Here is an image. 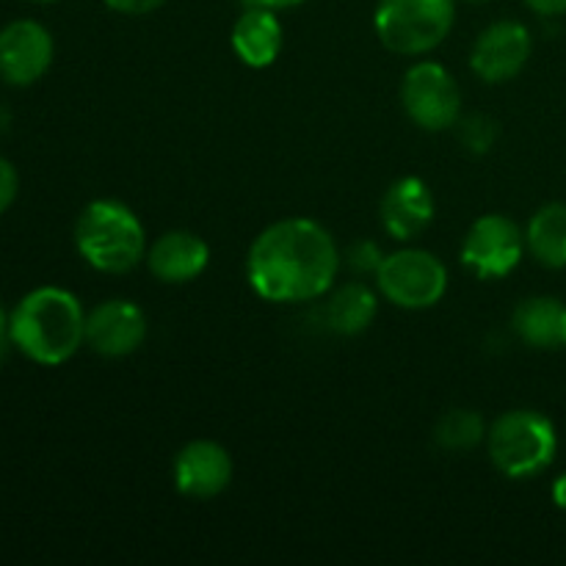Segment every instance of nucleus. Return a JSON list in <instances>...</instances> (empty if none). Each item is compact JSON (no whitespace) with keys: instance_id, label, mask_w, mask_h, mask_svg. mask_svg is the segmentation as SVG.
I'll return each instance as SVG.
<instances>
[{"instance_id":"nucleus-1","label":"nucleus","mask_w":566,"mask_h":566,"mask_svg":"<svg viewBox=\"0 0 566 566\" xmlns=\"http://www.w3.org/2000/svg\"><path fill=\"white\" fill-rule=\"evenodd\" d=\"M340 260L335 238L318 221L282 219L254 238L247 276L265 302H315L332 291Z\"/></svg>"},{"instance_id":"nucleus-2","label":"nucleus","mask_w":566,"mask_h":566,"mask_svg":"<svg viewBox=\"0 0 566 566\" xmlns=\"http://www.w3.org/2000/svg\"><path fill=\"white\" fill-rule=\"evenodd\" d=\"M11 343L39 365H64L86 343V313L64 287H36L11 313Z\"/></svg>"},{"instance_id":"nucleus-3","label":"nucleus","mask_w":566,"mask_h":566,"mask_svg":"<svg viewBox=\"0 0 566 566\" xmlns=\"http://www.w3.org/2000/svg\"><path fill=\"white\" fill-rule=\"evenodd\" d=\"M75 247L92 269L103 274H127L147 260V232L127 205L97 199L77 216Z\"/></svg>"},{"instance_id":"nucleus-4","label":"nucleus","mask_w":566,"mask_h":566,"mask_svg":"<svg viewBox=\"0 0 566 566\" xmlns=\"http://www.w3.org/2000/svg\"><path fill=\"white\" fill-rule=\"evenodd\" d=\"M490 459L509 479H534L545 473L558 451L556 426L534 409L501 415L486 431Z\"/></svg>"},{"instance_id":"nucleus-5","label":"nucleus","mask_w":566,"mask_h":566,"mask_svg":"<svg viewBox=\"0 0 566 566\" xmlns=\"http://www.w3.org/2000/svg\"><path fill=\"white\" fill-rule=\"evenodd\" d=\"M457 0H379L374 14L381 44L398 55H423L446 42Z\"/></svg>"},{"instance_id":"nucleus-6","label":"nucleus","mask_w":566,"mask_h":566,"mask_svg":"<svg viewBox=\"0 0 566 566\" xmlns=\"http://www.w3.org/2000/svg\"><path fill=\"white\" fill-rule=\"evenodd\" d=\"M376 287L396 307L429 310L446 296L448 271L440 258L426 249H398L381 260Z\"/></svg>"},{"instance_id":"nucleus-7","label":"nucleus","mask_w":566,"mask_h":566,"mask_svg":"<svg viewBox=\"0 0 566 566\" xmlns=\"http://www.w3.org/2000/svg\"><path fill=\"white\" fill-rule=\"evenodd\" d=\"M401 103L409 119L423 130H448L462 116V88L442 64L418 61L403 75Z\"/></svg>"},{"instance_id":"nucleus-8","label":"nucleus","mask_w":566,"mask_h":566,"mask_svg":"<svg viewBox=\"0 0 566 566\" xmlns=\"http://www.w3.org/2000/svg\"><path fill=\"white\" fill-rule=\"evenodd\" d=\"M525 232L506 216H481L462 243V263L479 280H501L520 265L525 254Z\"/></svg>"},{"instance_id":"nucleus-9","label":"nucleus","mask_w":566,"mask_h":566,"mask_svg":"<svg viewBox=\"0 0 566 566\" xmlns=\"http://www.w3.org/2000/svg\"><path fill=\"white\" fill-rule=\"evenodd\" d=\"M531 59V33L523 22L501 20L479 33L470 66L486 83H506L523 72Z\"/></svg>"},{"instance_id":"nucleus-10","label":"nucleus","mask_w":566,"mask_h":566,"mask_svg":"<svg viewBox=\"0 0 566 566\" xmlns=\"http://www.w3.org/2000/svg\"><path fill=\"white\" fill-rule=\"evenodd\" d=\"M147 340V315L127 298H111L86 315V343L99 357H130Z\"/></svg>"},{"instance_id":"nucleus-11","label":"nucleus","mask_w":566,"mask_h":566,"mask_svg":"<svg viewBox=\"0 0 566 566\" xmlns=\"http://www.w3.org/2000/svg\"><path fill=\"white\" fill-rule=\"evenodd\" d=\"M53 36L33 20H17L0 31V77L11 86H31L53 64Z\"/></svg>"},{"instance_id":"nucleus-12","label":"nucleus","mask_w":566,"mask_h":566,"mask_svg":"<svg viewBox=\"0 0 566 566\" xmlns=\"http://www.w3.org/2000/svg\"><path fill=\"white\" fill-rule=\"evenodd\" d=\"M232 481V459L227 448L213 440H193L177 453L175 486L182 497L210 501L219 497Z\"/></svg>"},{"instance_id":"nucleus-13","label":"nucleus","mask_w":566,"mask_h":566,"mask_svg":"<svg viewBox=\"0 0 566 566\" xmlns=\"http://www.w3.org/2000/svg\"><path fill=\"white\" fill-rule=\"evenodd\" d=\"M434 221V193L420 177H401L381 199V227L396 241H412Z\"/></svg>"},{"instance_id":"nucleus-14","label":"nucleus","mask_w":566,"mask_h":566,"mask_svg":"<svg viewBox=\"0 0 566 566\" xmlns=\"http://www.w3.org/2000/svg\"><path fill=\"white\" fill-rule=\"evenodd\" d=\"M210 263L208 243L188 230L164 232L147 249V265L166 285H186L205 274Z\"/></svg>"},{"instance_id":"nucleus-15","label":"nucleus","mask_w":566,"mask_h":566,"mask_svg":"<svg viewBox=\"0 0 566 566\" xmlns=\"http://www.w3.org/2000/svg\"><path fill=\"white\" fill-rule=\"evenodd\" d=\"M230 42L243 64L252 66V70H265L280 59L285 33H282V22L274 14V9L254 3L252 9L238 17Z\"/></svg>"},{"instance_id":"nucleus-16","label":"nucleus","mask_w":566,"mask_h":566,"mask_svg":"<svg viewBox=\"0 0 566 566\" xmlns=\"http://www.w3.org/2000/svg\"><path fill=\"white\" fill-rule=\"evenodd\" d=\"M514 335L539 352L566 348V304L553 296L525 298L512 315Z\"/></svg>"},{"instance_id":"nucleus-17","label":"nucleus","mask_w":566,"mask_h":566,"mask_svg":"<svg viewBox=\"0 0 566 566\" xmlns=\"http://www.w3.org/2000/svg\"><path fill=\"white\" fill-rule=\"evenodd\" d=\"M379 298L363 282H348L337 287L324 307V324L337 335H359L376 318Z\"/></svg>"},{"instance_id":"nucleus-18","label":"nucleus","mask_w":566,"mask_h":566,"mask_svg":"<svg viewBox=\"0 0 566 566\" xmlns=\"http://www.w3.org/2000/svg\"><path fill=\"white\" fill-rule=\"evenodd\" d=\"M525 247L545 269H566V205L551 202L534 213L525 230Z\"/></svg>"},{"instance_id":"nucleus-19","label":"nucleus","mask_w":566,"mask_h":566,"mask_svg":"<svg viewBox=\"0 0 566 566\" xmlns=\"http://www.w3.org/2000/svg\"><path fill=\"white\" fill-rule=\"evenodd\" d=\"M486 423L479 412L473 409H451L440 418L434 429V440L437 446L446 448V451L453 453H464L473 451L475 446L486 440Z\"/></svg>"},{"instance_id":"nucleus-20","label":"nucleus","mask_w":566,"mask_h":566,"mask_svg":"<svg viewBox=\"0 0 566 566\" xmlns=\"http://www.w3.org/2000/svg\"><path fill=\"white\" fill-rule=\"evenodd\" d=\"M453 127H457L459 144H462V147L473 155L490 153L497 142V133H501L497 130V122L492 119V116H484V114L459 116V122Z\"/></svg>"},{"instance_id":"nucleus-21","label":"nucleus","mask_w":566,"mask_h":566,"mask_svg":"<svg viewBox=\"0 0 566 566\" xmlns=\"http://www.w3.org/2000/svg\"><path fill=\"white\" fill-rule=\"evenodd\" d=\"M381 260H385V254L379 252V247H376L374 241H357L348 249V265H352L357 274H370V271L376 274Z\"/></svg>"},{"instance_id":"nucleus-22","label":"nucleus","mask_w":566,"mask_h":566,"mask_svg":"<svg viewBox=\"0 0 566 566\" xmlns=\"http://www.w3.org/2000/svg\"><path fill=\"white\" fill-rule=\"evenodd\" d=\"M17 191H20V180H17L14 166L0 158V213H6L14 205Z\"/></svg>"},{"instance_id":"nucleus-23","label":"nucleus","mask_w":566,"mask_h":566,"mask_svg":"<svg viewBox=\"0 0 566 566\" xmlns=\"http://www.w3.org/2000/svg\"><path fill=\"white\" fill-rule=\"evenodd\" d=\"M166 0H105V6L119 14H130V17H142V14H153L155 9H160Z\"/></svg>"},{"instance_id":"nucleus-24","label":"nucleus","mask_w":566,"mask_h":566,"mask_svg":"<svg viewBox=\"0 0 566 566\" xmlns=\"http://www.w3.org/2000/svg\"><path fill=\"white\" fill-rule=\"evenodd\" d=\"M528 9H534L542 17H558L566 14V0H525Z\"/></svg>"},{"instance_id":"nucleus-25","label":"nucleus","mask_w":566,"mask_h":566,"mask_svg":"<svg viewBox=\"0 0 566 566\" xmlns=\"http://www.w3.org/2000/svg\"><path fill=\"white\" fill-rule=\"evenodd\" d=\"M9 346H14L11 343V315H6V310L0 307V359L9 354Z\"/></svg>"},{"instance_id":"nucleus-26","label":"nucleus","mask_w":566,"mask_h":566,"mask_svg":"<svg viewBox=\"0 0 566 566\" xmlns=\"http://www.w3.org/2000/svg\"><path fill=\"white\" fill-rule=\"evenodd\" d=\"M553 501H556L558 509H564L566 512V473L558 475L556 484H553Z\"/></svg>"},{"instance_id":"nucleus-27","label":"nucleus","mask_w":566,"mask_h":566,"mask_svg":"<svg viewBox=\"0 0 566 566\" xmlns=\"http://www.w3.org/2000/svg\"><path fill=\"white\" fill-rule=\"evenodd\" d=\"M258 6H265V9H293V6L304 3V0H254Z\"/></svg>"},{"instance_id":"nucleus-28","label":"nucleus","mask_w":566,"mask_h":566,"mask_svg":"<svg viewBox=\"0 0 566 566\" xmlns=\"http://www.w3.org/2000/svg\"><path fill=\"white\" fill-rule=\"evenodd\" d=\"M468 3H484V0H468Z\"/></svg>"},{"instance_id":"nucleus-29","label":"nucleus","mask_w":566,"mask_h":566,"mask_svg":"<svg viewBox=\"0 0 566 566\" xmlns=\"http://www.w3.org/2000/svg\"><path fill=\"white\" fill-rule=\"evenodd\" d=\"M36 3H53V0H36Z\"/></svg>"}]
</instances>
